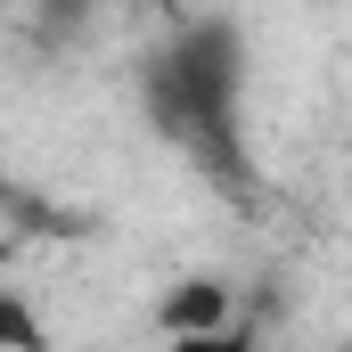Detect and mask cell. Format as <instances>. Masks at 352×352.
<instances>
[{
	"instance_id": "obj_1",
	"label": "cell",
	"mask_w": 352,
	"mask_h": 352,
	"mask_svg": "<svg viewBox=\"0 0 352 352\" xmlns=\"http://www.w3.org/2000/svg\"><path fill=\"white\" fill-rule=\"evenodd\" d=\"M148 107L180 148H197L205 164H230V148H238V41L221 25L180 33L148 74Z\"/></svg>"
},
{
	"instance_id": "obj_2",
	"label": "cell",
	"mask_w": 352,
	"mask_h": 352,
	"mask_svg": "<svg viewBox=\"0 0 352 352\" xmlns=\"http://www.w3.org/2000/svg\"><path fill=\"white\" fill-rule=\"evenodd\" d=\"M205 328H230V287L221 278H180L164 295V336H205Z\"/></svg>"
},
{
	"instance_id": "obj_3",
	"label": "cell",
	"mask_w": 352,
	"mask_h": 352,
	"mask_svg": "<svg viewBox=\"0 0 352 352\" xmlns=\"http://www.w3.org/2000/svg\"><path fill=\"white\" fill-rule=\"evenodd\" d=\"M0 352H50V328H41V311H33L16 287H0Z\"/></svg>"
},
{
	"instance_id": "obj_4",
	"label": "cell",
	"mask_w": 352,
	"mask_h": 352,
	"mask_svg": "<svg viewBox=\"0 0 352 352\" xmlns=\"http://www.w3.org/2000/svg\"><path fill=\"white\" fill-rule=\"evenodd\" d=\"M164 352H254V336L230 320V328H205V336H164Z\"/></svg>"
}]
</instances>
